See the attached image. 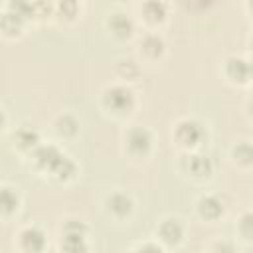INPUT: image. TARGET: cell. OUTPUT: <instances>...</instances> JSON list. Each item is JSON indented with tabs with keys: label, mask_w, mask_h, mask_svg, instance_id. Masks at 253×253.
<instances>
[{
	"label": "cell",
	"mask_w": 253,
	"mask_h": 253,
	"mask_svg": "<svg viewBox=\"0 0 253 253\" xmlns=\"http://www.w3.org/2000/svg\"><path fill=\"white\" fill-rule=\"evenodd\" d=\"M237 233H239V237H241L245 243L251 241V211H249V210H245V211L239 215V219H237Z\"/></svg>",
	"instance_id": "7402d4cb"
},
{
	"label": "cell",
	"mask_w": 253,
	"mask_h": 253,
	"mask_svg": "<svg viewBox=\"0 0 253 253\" xmlns=\"http://www.w3.org/2000/svg\"><path fill=\"white\" fill-rule=\"evenodd\" d=\"M101 107L109 115L125 119L136 109V93L130 85L113 81L101 91Z\"/></svg>",
	"instance_id": "7a4b0ae2"
},
{
	"label": "cell",
	"mask_w": 253,
	"mask_h": 253,
	"mask_svg": "<svg viewBox=\"0 0 253 253\" xmlns=\"http://www.w3.org/2000/svg\"><path fill=\"white\" fill-rule=\"evenodd\" d=\"M53 130L59 138L63 140H69V138H75L79 134V119L73 115V113H59L55 119H53Z\"/></svg>",
	"instance_id": "2e32d148"
},
{
	"label": "cell",
	"mask_w": 253,
	"mask_h": 253,
	"mask_svg": "<svg viewBox=\"0 0 253 253\" xmlns=\"http://www.w3.org/2000/svg\"><path fill=\"white\" fill-rule=\"evenodd\" d=\"M140 12H142V18L148 26H158L166 20L168 6L164 2H146V4L140 6Z\"/></svg>",
	"instance_id": "ffe728a7"
},
{
	"label": "cell",
	"mask_w": 253,
	"mask_h": 253,
	"mask_svg": "<svg viewBox=\"0 0 253 253\" xmlns=\"http://www.w3.org/2000/svg\"><path fill=\"white\" fill-rule=\"evenodd\" d=\"M123 253H164V247L158 241H140L132 249H126Z\"/></svg>",
	"instance_id": "603a6c76"
},
{
	"label": "cell",
	"mask_w": 253,
	"mask_h": 253,
	"mask_svg": "<svg viewBox=\"0 0 253 253\" xmlns=\"http://www.w3.org/2000/svg\"><path fill=\"white\" fill-rule=\"evenodd\" d=\"M14 247L20 253H43L47 249V235L36 223L22 225L14 233Z\"/></svg>",
	"instance_id": "8992f818"
},
{
	"label": "cell",
	"mask_w": 253,
	"mask_h": 253,
	"mask_svg": "<svg viewBox=\"0 0 253 253\" xmlns=\"http://www.w3.org/2000/svg\"><path fill=\"white\" fill-rule=\"evenodd\" d=\"M89 227L79 217H63L59 223V253H89Z\"/></svg>",
	"instance_id": "3957f363"
},
{
	"label": "cell",
	"mask_w": 253,
	"mask_h": 253,
	"mask_svg": "<svg viewBox=\"0 0 253 253\" xmlns=\"http://www.w3.org/2000/svg\"><path fill=\"white\" fill-rule=\"evenodd\" d=\"M20 206H22V198H20L18 190L10 184H0V217L8 219V217L16 215Z\"/></svg>",
	"instance_id": "5bb4252c"
},
{
	"label": "cell",
	"mask_w": 253,
	"mask_h": 253,
	"mask_svg": "<svg viewBox=\"0 0 253 253\" xmlns=\"http://www.w3.org/2000/svg\"><path fill=\"white\" fill-rule=\"evenodd\" d=\"M105 211L115 221H126L134 213V198L125 190H115L105 196Z\"/></svg>",
	"instance_id": "52a82bcc"
},
{
	"label": "cell",
	"mask_w": 253,
	"mask_h": 253,
	"mask_svg": "<svg viewBox=\"0 0 253 253\" xmlns=\"http://www.w3.org/2000/svg\"><path fill=\"white\" fill-rule=\"evenodd\" d=\"M26 18H22L20 14H16L14 10H10L8 6L0 12V32L6 36V38H16L22 34L24 26H26Z\"/></svg>",
	"instance_id": "e0dca14e"
},
{
	"label": "cell",
	"mask_w": 253,
	"mask_h": 253,
	"mask_svg": "<svg viewBox=\"0 0 253 253\" xmlns=\"http://www.w3.org/2000/svg\"><path fill=\"white\" fill-rule=\"evenodd\" d=\"M196 211L204 221L215 223L225 215V204L217 194H204L196 202Z\"/></svg>",
	"instance_id": "7c38bea8"
},
{
	"label": "cell",
	"mask_w": 253,
	"mask_h": 253,
	"mask_svg": "<svg viewBox=\"0 0 253 253\" xmlns=\"http://www.w3.org/2000/svg\"><path fill=\"white\" fill-rule=\"evenodd\" d=\"M32 164L38 172L47 174L49 178H53L59 184H67L77 176V164L75 160L65 154L59 146L55 144H45L42 142L32 154Z\"/></svg>",
	"instance_id": "6da1fadb"
},
{
	"label": "cell",
	"mask_w": 253,
	"mask_h": 253,
	"mask_svg": "<svg viewBox=\"0 0 253 253\" xmlns=\"http://www.w3.org/2000/svg\"><path fill=\"white\" fill-rule=\"evenodd\" d=\"M12 144H14L16 150H20L24 154H32L42 144L40 132L34 130V128H30V126H22V128H18L12 134Z\"/></svg>",
	"instance_id": "9a60e30c"
},
{
	"label": "cell",
	"mask_w": 253,
	"mask_h": 253,
	"mask_svg": "<svg viewBox=\"0 0 253 253\" xmlns=\"http://www.w3.org/2000/svg\"><path fill=\"white\" fill-rule=\"evenodd\" d=\"M186 225L176 215H166L156 223V241L162 247H176L184 241Z\"/></svg>",
	"instance_id": "9c48e42d"
},
{
	"label": "cell",
	"mask_w": 253,
	"mask_h": 253,
	"mask_svg": "<svg viewBox=\"0 0 253 253\" xmlns=\"http://www.w3.org/2000/svg\"><path fill=\"white\" fill-rule=\"evenodd\" d=\"M115 75L119 77V83L130 85V81H134L140 75V65H138L136 59L121 57V59L115 61Z\"/></svg>",
	"instance_id": "d6986e66"
},
{
	"label": "cell",
	"mask_w": 253,
	"mask_h": 253,
	"mask_svg": "<svg viewBox=\"0 0 253 253\" xmlns=\"http://www.w3.org/2000/svg\"><path fill=\"white\" fill-rule=\"evenodd\" d=\"M136 51L140 55L142 61H148V63H154L158 61L164 51H166V42L164 38L158 34V32H146L138 38V43H136Z\"/></svg>",
	"instance_id": "8fae6325"
},
{
	"label": "cell",
	"mask_w": 253,
	"mask_h": 253,
	"mask_svg": "<svg viewBox=\"0 0 253 253\" xmlns=\"http://www.w3.org/2000/svg\"><path fill=\"white\" fill-rule=\"evenodd\" d=\"M180 168L194 180H206L213 174V160L210 154L196 150V152H186L180 160Z\"/></svg>",
	"instance_id": "ba28073f"
},
{
	"label": "cell",
	"mask_w": 253,
	"mask_h": 253,
	"mask_svg": "<svg viewBox=\"0 0 253 253\" xmlns=\"http://www.w3.org/2000/svg\"><path fill=\"white\" fill-rule=\"evenodd\" d=\"M172 140L184 152H196L208 140V128L194 117H182L172 126Z\"/></svg>",
	"instance_id": "277c9868"
},
{
	"label": "cell",
	"mask_w": 253,
	"mask_h": 253,
	"mask_svg": "<svg viewBox=\"0 0 253 253\" xmlns=\"http://www.w3.org/2000/svg\"><path fill=\"white\" fill-rule=\"evenodd\" d=\"M231 162L241 168V170H249L253 166V150H251V142L249 140H237L231 146Z\"/></svg>",
	"instance_id": "ac0fdd59"
},
{
	"label": "cell",
	"mask_w": 253,
	"mask_h": 253,
	"mask_svg": "<svg viewBox=\"0 0 253 253\" xmlns=\"http://www.w3.org/2000/svg\"><path fill=\"white\" fill-rule=\"evenodd\" d=\"M107 30L117 40H128L134 34V20L126 12H111L107 16Z\"/></svg>",
	"instance_id": "4fadbf2b"
},
{
	"label": "cell",
	"mask_w": 253,
	"mask_h": 253,
	"mask_svg": "<svg viewBox=\"0 0 253 253\" xmlns=\"http://www.w3.org/2000/svg\"><path fill=\"white\" fill-rule=\"evenodd\" d=\"M208 253H235V247H233V243H231V241L219 239V241H215V243L210 247V251H208Z\"/></svg>",
	"instance_id": "cb8c5ba5"
},
{
	"label": "cell",
	"mask_w": 253,
	"mask_h": 253,
	"mask_svg": "<svg viewBox=\"0 0 253 253\" xmlns=\"http://www.w3.org/2000/svg\"><path fill=\"white\" fill-rule=\"evenodd\" d=\"M77 14H79V4L77 2L53 4V16H57V20H75Z\"/></svg>",
	"instance_id": "44dd1931"
},
{
	"label": "cell",
	"mask_w": 253,
	"mask_h": 253,
	"mask_svg": "<svg viewBox=\"0 0 253 253\" xmlns=\"http://www.w3.org/2000/svg\"><path fill=\"white\" fill-rule=\"evenodd\" d=\"M123 146L130 158H146L154 146V136L146 126L130 125L123 134Z\"/></svg>",
	"instance_id": "5b68a950"
},
{
	"label": "cell",
	"mask_w": 253,
	"mask_h": 253,
	"mask_svg": "<svg viewBox=\"0 0 253 253\" xmlns=\"http://www.w3.org/2000/svg\"><path fill=\"white\" fill-rule=\"evenodd\" d=\"M223 77L231 85L247 87L251 83V63L245 55H229L223 61Z\"/></svg>",
	"instance_id": "30bf717a"
},
{
	"label": "cell",
	"mask_w": 253,
	"mask_h": 253,
	"mask_svg": "<svg viewBox=\"0 0 253 253\" xmlns=\"http://www.w3.org/2000/svg\"><path fill=\"white\" fill-rule=\"evenodd\" d=\"M6 126V113H4V109L0 107V130Z\"/></svg>",
	"instance_id": "d4e9b609"
}]
</instances>
